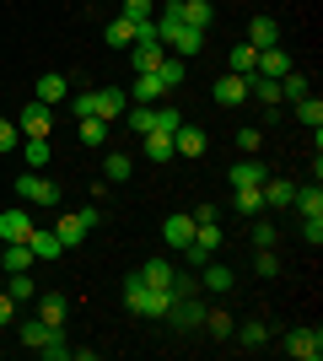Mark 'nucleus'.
<instances>
[{"instance_id":"nucleus-43","label":"nucleus","mask_w":323,"mask_h":361,"mask_svg":"<svg viewBox=\"0 0 323 361\" xmlns=\"http://www.w3.org/2000/svg\"><path fill=\"white\" fill-rule=\"evenodd\" d=\"M178 254H184V264H189V270H205V264H210V248H200V243H184V248H178Z\"/></svg>"},{"instance_id":"nucleus-9","label":"nucleus","mask_w":323,"mask_h":361,"mask_svg":"<svg viewBox=\"0 0 323 361\" xmlns=\"http://www.w3.org/2000/svg\"><path fill=\"white\" fill-rule=\"evenodd\" d=\"M210 97H215V103H221V108H237V103H243V97H248V75L227 71V75H221V81H215V87H210Z\"/></svg>"},{"instance_id":"nucleus-16","label":"nucleus","mask_w":323,"mask_h":361,"mask_svg":"<svg viewBox=\"0 0 323 361\" xmlns=\"http://www.w3.org/2000/svg\"><path fill=\"white\" fill-rule=\"evenodd\" d=\"M286 71H291V54H286V49H259V71H253V75H270V81H280V75H286Z\"/></svg>"},{"instance_id":"nucleus-46","label":"nucleus","mask_w":323,"mask_h":361,"mask_svg":"<svg viewBox=\"0 0 323 361\" xmlns=\"http://www.w3.org/2000/svg\"><path fill=\"white\" fill-rule=\"evenodd\" d=\"M178 108H167V103H156V135H172V130H178Z\"/></svg>"},{"instance_id":"nucleus-41","label":"nucleus","mask_w":323,"mask_h":361,"mask_svg":"<svg viewBox=\"0 0 323 361\" xmlns=\"http://www.w3.org/2000/svg\"><path fill=\"white\" fill-rule=\"evenodd\" d=\"M151 11H156V0H124V22H135V27H140V22H151Z\"/></svg>"},{"instance_id":"nucleus-18","label":"nucleus","mask_w":323,"mask_h":361,"mask_svg":"<svg viewBox=\"0 0 323 361\" xmlns=\"http://www.w3.org/2000/svg\"><path fill=\"white\" fill-rule=\"evenodd\" d=\"M210 16H215L210 0H178V22H184V27H200L205 32V27H210Z\"/></svg>"},{"instance_id":"nucleus-34","label":"nucleus","mask_w":323,"mask_h":361,"mask_svg":"<svg viewBox=\"0 0 323 361\" xmlns=\"http://www.w3.org/2000/svg\"><path fill=\"white\" fill-rule=\"evenodd\" d=\"M308 92H312V81H308V75H296V71H286V75H280V97H286V103H302Z\"/></svg>"},{"instance_id":"nucleus-36","label":"nucleus","mask_w":323,"mask_h":361,"mask_svg":"<svg viewBox=\"0 0 323 361\" xmlns=\"http://www.w3.org/2000/svg\"><path fill=\"white\" fill-rule=\"evenodd\" d=\"M232 205H237L243 216H259L264 211V183L259 189H232Z\"/></svg>"},{"instance_id":"nucleus-28","label":"nucleus","mask_w":323,"mask_h":361,"mask_svg":"<svg viewBox=\"0 0 323 361\" xmlns=\"http://www.w3.org/2000/svg\"><path fill=\"white\" fill-rule=\"evenodd\" d=\"M129 60H135V75H140V71H156V65L167 60V49L162 44H129Z\"/></svg>"},{"instance_id":"nucleus-24","label":"nucleus","mask_w":323,"mask_h":361,"mask_svg":"<svg viewBox=\"0 0 323 361\" xmlns=\"http://www.w3.org/2000/svg\"><path fill=\"white\" fill-rule=\"evenodd\" d=\"M38 259H32V248L27 243H6V254H0V270L6 275H16V270H32Z\"/></svg>"},{"instance_id":"nucleus-19","label":"nucleus","mask_w":323,"mask_h":361,"mask_svg":"<svg viewBox=\"0 0 323 361\" xmlns=\"http://www.w3.org/2000/svg\"><path fill=\"white\" fill-rule=\"evenodd\" d=\"M27 248H32V259H60V254H65V248H60V238H54V226H32Z\"/></svg>"},{"instance_id":"nucleus-29","label":"nucleus","mask_w":323,"mask_h":361,"mask_svg":"<svg viewBox=\"0 0 323 361\" xmlns=\"http://www.w3.org/2000/svg\"><path fill=\"white\" fill-rule=\"evenodd\" d=\"M49 157H54V151H49L44 135H22V162H27V167H38V173H44Z\"/></svg>"},{"instance_id":"nucleus-38","label":"nucleus","mask_w":323,"mask_h":361,"mask_svg":"<svg viewBox=\"0 0 323 361\" xmlns=\"http://www.w3.org/2000/svg\"><path fill=\"white\" fill-rule=\"evenodd\" d=\"M103 38H108V44H119V49H129V44H135V22H124V16H113V22L103 27Z\"/></svg>"},{"instance_id":"nucleus-7","label":"nucleus","mask_w":323,"mask_h":361,"mask_svg":"<svg viewBox=\"0 0 323 361\" xmlns=\"http://www.w3.org/2000/svg\"><path fill=\"white\" fill-rule=\"evenodd\" d=\"M16 130H22V135H44V140H49V130H54V114H49L44 103H27L22 114H16Z\"/></svg>"},{"instance_id":"nucleus-23","label":"nucleus","mask_w":323,"mask_h":361,"mask_svg":"<svg viewBox=\"0 0 323 361\" xmlns=\"http://www.w3.org/2000/svg\"><path fill=\"white\" fill-rule=\"evenodd\" d=\"M162 238H167V248L194 243V216H167V221H162Z\"/></svg>"},{"instance_id":"nucleus-17","label":"nucleus","mask_w":323,"mask_h":361,"mask_svg":"<svg viewBox=\"0 0 323 361\" xmlns=\"http://www.w3.org/2000/svg\"><path fill=\"white\" fill-rule=\"evenodd\" d=\"M108 135H113V124L97 119V114H87V119L76 124V140H81V146H108Z\"/></svg>"},{"instance_id":"nucleus-25","label":"nucleus","mask_w":323,"mask_h":361,"mask_svg":"<svg viewBox=\"0 0 323 361\" xmlns=\"http://www.w3.org/2000/svg\"><path fill=\"white\" fill-rule=\"evenodd\" d=\"M248 44H253V49H275L280 44V27L270 22V16H253V22H248Z\"/></svg>"},{"instance_id":"nucleus-11","label":"nucleus","mask_w":323,"mask_h":361,"mask_svg":"<svg viewBox=\"0 0 323 361\" xmlns=\"http://www.w3.org/2000/svg\"><path fill=\"white\" fill-rule=\"evenodd\" d=\"M135 275L146 281V286H156V291H172V275H178V264H172V259H146Z\"/></svg>"},{"instance_id":"nucleus-3","label":"nucleus","mask_w":323,"mask_h":361,"mask_svg":"<svg viewBox=\"0 0 323 361\" xmlns=\"http://www.w3.org/2000/svg\"><path fill=\"white\" fill-rule=\"evenodd\" d=\"M205 307H210V302H205V291H172V302H167V324L172 329H200L205 324Z\"/></svg>"},{"instance_id":"nucleus-51","label":"nucleus","mask_w":323,"mask_h":361,"mask_svg":"<svg viewBox=\"0 0 323 361\" xmlns=\"http://www.w3.org/2000/svg\"><path fill=\"white\" fill-rule=\"evenodd\" d=\"M11 318H16V297L0 291V329H11Z\"/></svg>"},{"instance_id":"nucleus-20","label":"nucleus","mask_w":323,"mask_h":361,"mask_svg":"<svg viewBox=\"0 0 323 361\" xmlns=\"http://www.w3.org/2000/svg\"><path fill=\"white\" fill-rule=\"evenodd\" d=\"M65 313H70V302H65L60 291H44V297H38V318H44L49 329H60V324H65Z\"/></svg>"},{"instance_id":"nucleus-53","label":"nucleus","mask_w":323,"mask_h":361,"mask_svg":"<svg viewBox=\"0 0 323 361\" xmlns=\"http://www.w3.org/2000/svg\"><path fill=\"white\" fill-rule=\"evenodd\" d=\"M76 216H81V226H87V232H92V226L103 221V211H97V205H87V211H76Z\"/></svg>"},{"instance_id":"nucleus-22","label":"nucleus","mask_w":323,"mask_h":361,"mask_svg":"<svg viewBox=\"0 0 323 361\" xmlns=\"http://www.w3.org/2000/svg\"><path fill=\"white\" fill-rule=\"evenodd\" d=\"M54 238H60V248H81V243H87L81 216H54Z\"/></svg>"},{"instance_id":"nucleus-5","label":"nucleus","mask_w":323,"mask_h":361,"mask_svg":"<svg viewBox=\"0 0 323 361\" xmlns=\"http://www.w3.org/2000/svg\"><path fill=\"white\" fill-rule=\"evenodd\" d=\"M280 350H286V356H296V361H318V356H323V329H291Z\"/></svg>"},{"instance_id":"nucleus-45","label":"nucleus","mask_w":323,"mask_h":361,"mask_svg":"<svg viewBox=\"0 0 323 361\" xmlns=\"http://www.w3.org/2000/svg\"><path fill=\"white\" fill-rule=\"evenodd\" d=\"M11 297H16V302H32V297H38V286H32V275H27V270H16V275H11Z\"/></svg>"},{"instance_id":"nucleus-33","label":"nucleus","mask_w":323,"mask_h":361,"mask_svg":"<svg viewBox=\"0 0 323 361\" xmlns=\"http://www.w3.org/2000/svg\"><path fill=\"white\" fill-rule=\"evenodd\" d=\"M140 146H146V157H151V162H172V157H178V151H172V135H140Z\"/></svg>"},{"instance_id":"nucleus-10","label":"nucleus","mask_w":323,"mask_h":361,"mask_svg":"<svg viewBox=\"0 0 323 361\" xmlns=\"http://www.w3.org/2000/svg\"><path fill=\"white\" fill-rule=\"evenodd\" d=\"M172 151H178V157H205V151H210V135L194 130V124H178V130H172Z\"/></svg>"},{"instance_id":"nucleus-2","label":"nucleus","mask_w":323,"mask_h":361,"mask_svg":"<svg viewBox=\"0 0 323 361\" xmlns=\"http://www.w3.org/2000/svg\"><path fill=\"white\" fill-rule=\"evenodd\" d=\"M167 302H172V291L146 286L140 275H129V281H124V307H129L135 318H162V313H167Z\"/></svg>"},{"instance_id":"nucleus-32","label":"nucleus","mask_w":323,"mask_h":361,"mask_svg":"<svg viewBox=\"0 0 323 361\" xmlns=\"http://www.w3.org/2000/svg\"><path fill=\"white\" fill-rule=\"evenodd\" d=\"M129 173H135V162H129L124 151H108V157H103V178H108V183H124Z\"/></svg>"},{"instance_id":"nucleus-42","label":"nucleus","mask_w":323,"mask_h":361,"mask_svg":"<svg viewBox=\"0 0 323 361\" xmlns=\"http://www.w3.org/2000/svg\"><path fill=\"white\" fill-rule=\"evenodd\" d=\"M16 334H22V345H32V350H38V345L49 340V324H44V318H27V324H22Z\"/></svg>"},{"instance_id":"nucleus-6","label":"nucleus","mask_w":323,"mask_h":361,"mask_svg":"<svg viewBox=\"0 0 323 361\" xmlns=\"http://www.w3.org/2000/svg\"><path fill=\"white\" fill-rule=\"evenodd\" d=\"M124 108H129V92H119V87H97V92H92V114H97V119L119 124Z\"/></svg>"},{"instance_id":"nucleus-52","label":"nucleus","mask_w":323,"mask_h":361,"mask_svg":"<svg viewBox=\"0 0 323 361\" xmlns=\"http://www.w3.org/2000/svg\"><path fill=\"white\" fill-rule=\"evenodd\" d=\"M253 243H259V248H275V221H259V226H253Z\"/></svg>"},{"instance_id":"nucleus-48","label":"nucleus","mask_w":323,"mask_h":361,"mask_svg":"<svg viewBox=\"0 0 323 361\" xmlns=\"http://www.w3.org/2000/svg\"><path fill=\"white\" fill-rule=\"evenodd\" d=\"M16 146H22V130L11 119H0V151H16Z\"/></svg>"},{"instance_id":"nucleus-14","label":"nucleus","mask_w":323,"mask_h":361,"mask_svg":"<svg viewBox=\"0 0 323 361\" xmlns=\"http://www.w3.org/2000/svg\"><path fill=\"white\" fill-rule=\"evenodd\" d=\"M65 87H70V81H65V75H38V87H32V103H44V108H54V103H65Z\"/></svg>"},{"instance_id":"nucleus-44","label":"nucleus","mask_w":323,"mask_h":361,"mask_svg":"<svg viewBox=\"0 0 323 361\" xmlns=\"http://www.w3.org/2000/svg\"><path fill=\"white\" fill-rule=\"evenodd\" d=\"M156 81H162V87H178V81H184V60H162V65H156Z\"/></svg>"},{"instance_id":"nucleus-12","label":"nucleus","mask_w":323,"mask_h":361,"mask_svg":"<svg viewBox=\"0 0 323 361\" xmlns=\"http://www.w3.org/2000/svg\"><path fill=\"white\" fill-rule=\"evenodd\" d=\"M119 124H124V130H135V135H151V130H156V103H129Z\"/></svg>"},{"instance_id":"nucleus-49","label":"nucleus","mask_w":323,"mask_h":361,"mask_svg":"<svg viewBox=\"0 0 323 361\" xmlns=\"http://www.w3.org/2000/svg\"><path fill=\"white\" fill-rule=\"evenodd\" d=\"M259 140H264V130H253V124H248V130H237V146H243V157H253V151H259Z\"/></svg>"},{"instance_id":"nucleus-40","label":"nucleus","mask_w":323,"mask_h":361,"mask_svg":"<svg viewBox=\"0 0 323 361\" xmlns=\"http://www.w3.org/2000/svg\"><path fill=\"white\" fill-rule=\"evenodd\" d=\"M38 356H44V361H65V356H70V345H65V334H60V329H49V340L38 345Z\"/></svg>"},{"instance_id":"nucleus-8","label":"nucleus","mask_w":323,"mask_h":361,"mask_svg":"<svg viewBox=\"0 0 323 361\" xmlns=\"http://www.w3.org/2000/svg\"><path fill=\"white\" fill-rule=\"evenodd\" d=\"M227 178H232V189H259V183L270 178V167H264L259 157H243L237 167H227Z\"/></svg>"},{"instance_id":"nucleus-31","label":"nucleus","mask_w":323,"mask_h":361,"mask_svg":"<svg viewBox=\"0 0 323 361\" xmlns=\"http://www.w3.org/2000/svg\"><path fill=\"white\" fill-rule=\"evenodd\" d=\"M296 216H323V189H318V178L308 183V189H296Z\"/></svg>"},{"instance_id":"nucleus-47","label":"nucleus","mask_w":323,"mask_h":361,"mask_svg":"<svg viewBox=\"0 0 323 361\" xmlns=\"http://www.w3.org/2000/svg\"><path fill=\"white\" fill-rule=\"evenodd\" d=\"M253 270H259L264 281H270V275L280 270V259H275V248H259V259H253Z\"/></svg>"},{"instance_id":"nucleus-50","label":"nucleus","mask_w":323,"mask_h":361,"mask_svg":"<svg viewBox=\"0 0 323 361\" xmlns=\"http://www.w3.org/2000/svg\"><path fill=\"white\" fill-rule=\"evenodd\" d=\"M302 232H308V243L318 248L323 243V216H302Z\"/></svg>"},{"instance_id":"nucleus-35","label":"nucleus","mask_w":323,"mask_h":361,"mask_svg":"<svg viewBox=\"0 0 323 361\" xmlns=\"http://www.w3.org/2000/svg\"><path fill=\"white\" fill-rule=\"evenodd\" d=\"M232 71L253 75V71H259V49H253V44H232Z\"/></svg>"},{"instance_id":"nucleus-30","label":"nucleus","mask_w":323,"mask_h":361,"mask_svg":"<svg viewBox=\"0 0 323 361\" xmlns=\"http://www.w3.org/2000/svg\"><path fill=\"white\" fill-rule=\"evenodd\" d=\"M232 340H237L243 350H259V345H270V324L253 318V324H243V329H232Z\"/></svg>"},{"instance_id":"nucleus-1","label":"nucleus","mask_w":323,"mask_h":361,"mask_svg":"<svg viewBox=\"0 0 323 361\" xmlns=\"http://www.w3.org/2000/svg\"><path fill=\"white\" fill-rule=\"evenodd\" d=\"M151 22H156V38H162V49H172L178 60H194V54L205 49V32L178 22V0H167V6H162V16H151Z\"/></svg>"},{"instance_id":"nucleus-26","label":"nucleus","mask_w":323,"mask_h":361,"mask_svg":"<svg viewBox=\"0 0 323 361\" xmlns=\"http://www.w3.org/2000/svg\"><path fill=\"white\" fill-rule=\"evenodd\" d=\"M248 97H259L264 108H280L286 97H280V81H270V75H248Z\"/></svg>"},{"instance_id":"nucleus-27","label":"nucleus","mask_w":323,"mask_h":361,"mask_svg":"<svg viewBox=\"0 0 323 361\" xmlns=\"http://www.w3.org/2000/svg\"><path fill=\"white\" fill-rule=\"evenodd\" d=\"M291 200H296V183H291V178H264V205L291 211Z\"/></svg>"},{"instance_id":"nucleus-39","label":"nucleus","mask_w":323,"mask_h":361,"mask_svg":"<svg viewBox=\"0 0 323 361\" xmlns=\"http://www.w3.org/2000/svg\"><path fill=\"white\" fill-rule=\"evenodd\" d=\"M296 119L308 124V130H323V103H318V97H312V92H308V97H302V103H296Z\"/></svg>"},{"instance_id":"nucleus-21","label":"nucleus","mask_w":323,"mask_h":361,"mask_svg":"<svg viewBox=\"0 0 323 361\" xmlns=\"http://www.w3.org/2000/svg\"><path fill=\"white\" fill-rule=\"evenodd\" d=\"M129 97H135V103H162V97H167V87L156 81V71H140L135 87H129Z\"/></svg>"},{"instance_id":"nucleus-13","label":"nucleus","mask_w":323,"mask_h":361,"mask_svg":"<svg viewBox=\"0 0 323 361\" xmlns=\"http://www.w3.org/2000/svg\"><path fill=\"white\" fill-rule=\"evenodd\" d=\"M200 286L210 291V297H221V291H232V286H237V275H232V264H215V259H210V264L200 270Z\"/></svg>"},{"instance_id":"nucleus-4","label":"nucleus","mask_w":323,"mask_h":361,"mask_svg":"<svg viewBox=\"0 0 323 361\" xmlns=\"http://www.w3.org/2000/svg\"><path fill=\"white\" fill-rule=\"evenodd\" d=\"M16 200H22V205H60V183L44 178V173L32 167V173L16 178Z\"/></svg>"},{"instance_id":"nucleus-37","label":"nucleus","mask_w":323,"mask_h":361,"mask_svg":"<svg viewBox=\"0 0 323 361\" xmlns=\"http://www.w3.org/2000/svg\"><path fill=\"white\" fill-rule=\"evenodd\" d=\"M200 329H210V334H221V340H232V329H237V324H232L227 307H205V324H200Z\"/></svg>"},{"instance_id":"nucleus-15","label":"nucleus","mask_w":323,"mask_h":361,"mask_svg":"<svg viewBox=\"0 0 323 361\" xmlns=\"http://www.w3.org/2000/svg\"><path fill=\"white\" fill-rule=\"evenodd\" d=\"M0 238H6V243H27L32 238V216L27 211H6V216H0Z\"/></svg>"}]
</instances>
